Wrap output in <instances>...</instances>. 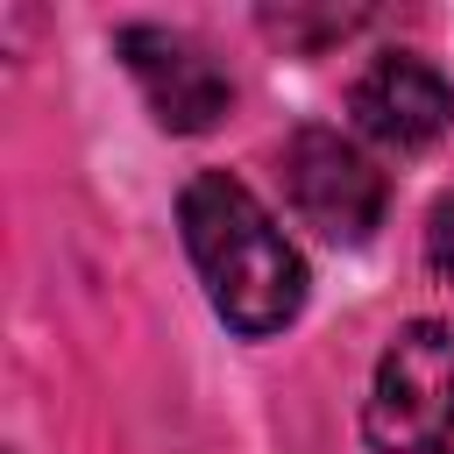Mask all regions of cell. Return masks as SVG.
<instances>
[{"label": "cell", "instance_id": "6da1fadb", "mask_svg": "<svg viewBox=\"0 0 454 454\" xmlns=\"http://www.w3.org/2000/svg\"><path fill=\"white\" fill-rule=\"evenodd\" d=\"M177 227H184V248L206 277V298L213 312L262 340V333H284L305 305V262L298 248L284 241V227L262 213V199L227 177V170H199L177 199Z\"/></svg>", "mask_w": 454, "mask_h": 454}, {"label": "cell", "instance_id": "3957f363", "mask_svg": "<svg viewBox=\"0 0 454 454\" xmlns=\"http://www.w3.org/2000/svg\"><path fill=\"white\" fill-rule=\"evenodd\" d=\"M284 199L319 241L355 248L383 220V170L333 128H298L284 142Z\"/></svg>", "mask_w": 454, "mask_h": 454}, {"label": "cell", "instance_id": "8992f818", "mask_svg": "<svg viewBox=\"0 0 454 454\" xmlns=\"http://www.w3.org/2000/svg\"><path fill=\"white\" fill-rule=\"evenodd\" d=\"M426 262L454 284V192L433 199V220H426Z\"/></svg>", "mask_w": 454, "mask_h": 454}, {"label": "cell", "instance_id": "5b68a950", "mask_svg": "<svg viewBox=\"0 0 454 454\" xmlns=\"http://www.w3.org/2000/svg\"><path fill=\"white\" fill-rule=\"evenodd\" d=\"M348 114H355V128H362L369 142H383V149L404 156V149H426V142L447 135L454 92H447V78H440L426 57L390 50V57H376V64L348 85Z\"/></svg>", "mask_w": 454, "mask_h": 454}, {"label": "cell", "instance_id": "277c9868", "mask_svg": "<svg viewBox=\"0 0 454 454\" xmlns=\"http://www.w3.org/2000/svg\"><path fill=\"white\" fill-rule=\"evenodd\" d=\"M121 57L149 99V114L170 128V135H206L220 114H227V71L177 28H121Z\"/></svg>", "mask_w": 454, "mask_h": 454}, {"label": "cell", "instance_id": "7a4b0ae2", "mask_svg": "<svg viewBox=\"0 0 454 454\" xmlns=\"http://www.w3.org/2000/svg\"><path fill=\"white\" fill-rule=\"evenodd\" d=\"M362 433L383 454H454V319H419L383 348Z\"/></svg>", "mask_w": 454, "mask_h": 454}]
</instances>
